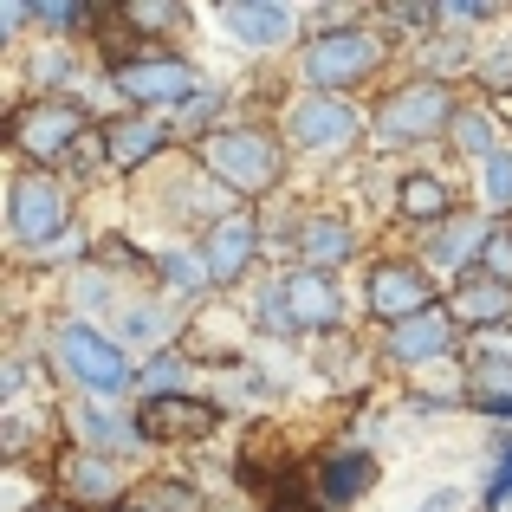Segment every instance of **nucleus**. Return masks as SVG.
Returning a JSON list of instances; mask_svg holds the SVG:
<instances>
[{"label": "nucleus", "mask_w": 512, "mask_h": 512, "mask_svg": "<svg viewBox=\"0 0 512 512\" xmlns=\"http://www.w3.org/2000/svg\"><path fill=\"white\" fill-rule=\"evenodd\" d=\"M396 39L376 26V13L363 20H338V26H312L305 46L292 52V91H325V98H357L363 85L389 72Z\"/></svg>", "instance_id": "obj_1"}, {"label": "nucleus", "mask_w": 512, "mask_h": 512, "mask_svg": "<svg viewBox=\"0 0 512 512\" xmlns=\"http://www.w3.org/2000/svg\"><path fill=\"white\" fill-rule=\"evenodd\" d=\"M188 156H195L240 208H266V201L286 195L292 150H286V137H279V117H234L227 130H214V137L195 143Z\"/></svg>", "instance_id": "obj_2"}, {"label": "nucleus", "mask_w": 512, "mask_h": 512, "mask_svg": "<svg viewBox=\"0 0 512 512\" xmlns=\"http://www.w3.org/2000/svg\"><path fill=\"white\" fill-rule=\"evenodd\" d=\"M39 357H46V370L59 376V383H72L78 396H91V402H137V370L143 363L117 344L111 325H91V318L59 312V318H46Z\"/></svg>", "instance_id": "obj_3"}, {"label": "nucleus", "mask_w": 512, "mask_h": 512, "mask_svg": "<svg viewBox=\"0 0 512 512\" xmlns=\"http://www.w3.org/2000/svg\"><path fill=\"white\" fill-rule=\"evenodd\" d=\"M467 91L448 85V78L409 72L396 85H383L370 98V150L376 156H422L435 143H448L454 117H461Z\"/></svg>", "instance_id": "obj_4"}, {"label": "nucleus", "mask_w": 512, "mask_h": 512, "mask_svg": "<svg viewBox=\"0 0 512 512\" xmlns=\"http://www.w3.org/2000/svg\"><path fill=\"white\" fill-rule=\"evenodd\" d=\"M98 143V117L78 98H13L7 111V156L13 169H46V175H72L85 163V150Z\"/></svg>", "instance_id": "obj_5"}, {"label": "nucleus", "mask_w": 512, "mask_h": 512, "mask_svg": "<svg viewBox=\"0 0 512 512\" xmlns=\"http://www.w3.org/2000/svg\"><path fill=\"white\" fill-rule=\"evenodd\" d=\"M78 227V182L46 169H13L7 175V253L13 266H33Z\"/></svg>", "instance_id": "obj_6"}, {"label": "nucleus", "mask_w": 512, "mask_h": 512, "mask_svg": "<svg viewBox=\"0 0 512 512\" xmlns=\"http://www.w3.org/2000/svg\"><path fill=\"white\" fill-rule=\"evenodd\" d=\"M279 137L292 163H344L370 150V104L357 98H325V91H292L279 104Z\"/></svg>", "instance_id": "obj_7"}, {"label": "nucleus", "mask_w": 512, "mask_h": 512, "mask_svg": "<svg viewBox=\"0 0 512 512\" xmlns=\"http://www.w3.org/2000/svg\"><path fill=\"white\" fill-rule=\"evenodd\" d=\"M104 85H111L117 111L175 117L208 85V72H201L182 46H137V52H124V59H104Z\"/></svg>", "instance_id": "obj_8"}, {"label": "nucleus", "mask_w": 512, "mask_h": 512, "mask_svg": "<svg viewBox=\"0 0 512 512\" xmlns=\"http://www.w3.org/2000/svg\"><path fill=\"white\" fill-rule=\"evenodd\" d=\"M357 299H363V318H370L376 331H396V325H409V318L448 305V286H441L415 253H376V260L363 266Z\"/></svg>", "instance_id": "obj_9"}, {"label": "nucleus", "mask_w": 512, "mask_h": 512, "mask_svg": "<svg viewBox=\"0 0 512 512\" xmlns=\"http://www.w3.org/2000/svg\"><path fill=\"white\" fill-rule=\"evenodd\" d=\"M376 363L396 370V376L454 370V363H467V331L454 325L448 305H435V312L409 318V325H396V331H376Z\"/></svg>", "instance_id": "obj_10"}, {"label": "nucleus", "mask_w": 512, "mask_h": 512, "mask_svg": "<svg viewBox=\"0 0 512 512\" xmlns=\"http://www.w3.org/2000/svg\"><path fill=\"white\" fill-rule=\"evenodd\" d=\"M137 461H111V454H85V448H65L59 461L46 467V487L59 500H72L78 512H124L137 500Z\"/></svg>", "instance_id": "obj_11"}, {"label": "nucleus", "mask_w": 512, "mask_h": 512, "mask_svg": "<svg viewBox=\"0 0 512 512\" xmlns=\"http://www.w3.org/2000/svg\"><path fill=\"white\" fill-rule=\"evenodd\" d=\"M59 422H65V448L111 454V461H143V454H150L143 422H137V402H91V396H72V402H59Z\"/></svg>", "instance_id": "obj_12"}, {"label": "nucleus", "mask_w": 512, "mask_h": 512, "mask_svg": "<svg viewBox=\"0 0 512 512\" xmlns=\"http://www.w3.org/2000/svg\"><path fill=\"white\" fill-rule=\"evenodd\" d=\"M98 156L111 175H143V169H163L169 156H182V137H175L169 117L111 111V117H98Z\"/></svg>", "instance_id": "obj_13"}, {"label": "nucleus", "mask_w": 512, "mask_h": 512, "mask_svg": "<svg viewBox=\"0 0 512 512\" xmlns=\"http://www.w3.org/2000/svg\"><path fill=\"white\" fill-rule=\"evenodd\" d=\"M214 26L240 52H260V59H292L305 46V13L286 7V0H221Z\"/></svg>", "instance_id": "obj_14"}, {"label": "nucleus", "mask_w": 512, "mask_h": 512, "mask_svg": "<svg viewBox=\"0 0 512 512\" xmlns=\"http://www.w3.org/2000/svg\"><path fill=\"white\" fill-rule=\"evenodd\" d=\"M253 344H260V331H253L247 305L227 299V292H221V299H208L195 318H188V338H182V350L195 363H208V370H247Z\"/></svg>", "instance_id": "obj_15"}, {"label": "nucleus", "mask_w": 512, "mask_h": 512, "mask_svg": "<svg viewBox=\"0 0 512 512\" xmlns=\"http://www.w3.org/2000/svg\"><path fill=\"white\" fill-rule=\"evenodd\" d=\"M195 247H201V260H208V273H214V286H221V292L247 286L253 266L266 260V221H260V208L221 214L208 234H195Z\"/></svg>", "instance_id": "obj_16"}, {"label": "nucleus", "mask_w": 512, "mask_h": 512, "mask_svg": "<svg viewBox=\"0 0 512 512\" xmlns=\"http://www.w3.org/2000/svg\"><path fill=\"white\" fill-rule=\"evenodd\" d=\"M279 286H286V318L299 338H344L350 325V292L344 279L312 273V266H279Z\"/></svg>", "instance_id": "obj_17"}, {"label": "nucleus", "mask_w": 512, "mask_h": 512, "mask_svg": "<svg viewBox=\"0 0 512 512\" xmlns=\"http://www.w3.org/2000/svg\"><path fill=\"white\" fill-rule=\"evenodd\" d=\"M363 260V221L350 208H305L292 227V266H312V273L338 279L344 266Z\"/></svg>", "instance_id": "obj_18"}, {"label": "nucleus", "mask_w": 512, "mask_h": 512, "mask_svg": "<svg viewBox=\"0 0 512 512\" xmlns=\"http://www.w3.org/2000/svg\"><path fill=\"white\" fill-rule=\"evenodd\" d=\"M487 240H493V221H487L480 208H461L454 221L415 234V260H422L428 273L441 279V286H454V279L480 273V260H487Z\"/></svg>", "instance_id": "obj_19"}, {"label": "nucleus", "mask_w": 512, "mask_h": 512, "mask_svg": "<svg viewBox=\"0 0 512 512\" xmlns=\"http://www.w3.org/2000/svg\"><path fill=\"white\" fill-rule=\"evenodd\" d=\"M188 318H195V312H188V305H175L163 286H143L137 299L117 312V325H111V331H117V344H124L130 357L143 363V357H163V350H182Z\"/></svg>", "instance_id": "obj_20"}, {"label": "nucleus", "mask_w": 512, "mask_h": 512, "mask_svg": "<svg viewBox=\"0 0 512 512\" xmlns=\"http://www.w3.org/2000/svg\"><path fill=\"white\" fill-rule=\"evenodd\" d=\"M137 422H143L150 448H195V441H208L227 422V402L201 396V389H188V396H150V402H137Z\"/></svg>", "instance_id": "obj_21"}, {"label": "nucleus", "mask_w": 512, "mask_h": 512, "mask_svg": "<svg viewBox=\"0 0 512 512\" xmlns=\"http://www.w3.org/2000/svg\"><path fill=\"white\" fill-rule=\"evenodd\" d=\"M389 214H396L402 227H415V234H428V227H441V221L461 214V188H454L441 169L409 163V169H396V182H389Z\"/></svg>", "instance_id": "obj_22"}, {"label": "nucleus", "mask_w": 512, "mask_h": 512, "mask_svg": "<svg viewBox=\"0 0 512 512\" xmlns=\"http://www.w3.org/2000/svg\"><path fill=\"white\" fill-rule=\"evenodd\" d=\"M383 480V461H376V448H357V441H344V448H325L312 467V500L325 512H350L357 500H370V487Z\"/></svg>", "instance_id": "obj_23"}, {"label": "nucleus", "mask_w": 512, "mask_h": 512, "mask_svg": "<svg viewBox=\"0 0 512 512\" xmlns=\"http://www.w3.org/2000/svg\"><path fill=\"white\" fill-rule=\"evenodd\" d=\"M448 312L467 338H487V331H506L512 325V286H500L493 273H467L448 286Z\"/></svg>", "instance_id": "obj_24"}, {"label": "nucleus", "mask_w": 512, "mask_h": 512, "mask_svg": "<svg viewBox=\"0 0 512 512\" xmlns=\"http://www.w3.org/2000/svg\"><path fill=\"white\" fill-rule=\"evenodd\" d=\"M150 253H156V286H163L175 305L201 312L208 299H221V286H214V273H208L195 240H163V247H150Z\"/></svg>", "instance_id": "obj_25"}, {"label": "nucleus", "mask_w": 512, "mask_h": 512, "mask_svg": "<svg viewBox=\"0 0 512 512\" xmlns=\"http://www.w3.org/2000/svg\"><path fill=\"white\" fill-rule=\"evenodd\" d=\"M20 78L39 85V98H78V85H91V59H78V46L33 33V46L20 52Z\"/></svg>", "instance_id": "obj_26"}, {"label": "nucleus", "mask_w": 512, "mask_h": 512, "mask_svg": "<svg viewBox=\"0 0 512 512\" xmlns=\"http://www.w3.org/2000/svg\"><path fill=\"white\" fill-rule=\"evenodd\" d=\"M506 143H512V130L500 124V111H493L487 98H467V104H461V117H454V130H448V150L461 156V163H474V169H480L487 156H500Z\"/></svg>", "instance_id": "obj_27"}, {"label": "nucleus", "mask_w": 512, "mask_h": 512, "mask_svg": "<svg viewBox=\"0 0 512 512\" xmlns=\"http://www.w3.org/2000/svg\"><path fill=\"white\" fill-rule=\"evenodd\" d=\"M175 124V137H182V150H195V143H208L214 130H227L234 124V85H221V78H208V85L195 91V98L182 104V111L169 117Z\"/></svg>", "instance_id": "obj_28"}, {"label": "nucleus", "mask_w": 512, "mask_h": 512, "mask_svg": "<svg viewBox=\"0 0 512 512\" xmlns=\"http://www.w3.org/2000/svg\"><path fill=\"white\" fill-rule=\"evenodd\" d=\"M188 20H195V13H188L182 0H124V7H117V26H124L137 46H175V33H188Z\"/></svg>", "instance_id": "obj_29"}, {"label": "nucleus", "mask_w": 512, "mask_h": 512, "mask_svg": "<svg viewBox=\"0 0 512 512\" xmlns=\"http://www.w3.org/2000/svg\"><path fill=\"white\" fill-rule=\"evenodd\" d=\"M130 506L137 512H208V487L188 474H143Z\"/></svg>", "instance_id": "obj_30"}, {"label": "nucleus", "mask_w": 512, "mask_h": 512, "mask_svg": "<svg viewBox=\"0 0 512 512\" xmlns=\"http://www.w3.org/2000/svg\"><path fill=\"white\" fill-rule=\"evenodd\" d=\"M195 376H201V363L188 357V350L143 357V370H137V402H150V396H188V389H195Z\"/></svg>", "instance_id": "obj_31"}, {"label": "nucleus", "mask_w": 512, "mask_h": 512, "mask_svg": "<svg viewBox=\"0 0 512 512\" xmlns=\"http://www.w3.org/2000/svg\"><path fill=\"white\" fill-rule=\"evenodd\" d=\"M474 208L487 221H512V143L474 169Z\"/></svg>", "instance_id": "obj_32"}, {"label": "nucleus", "mask_w": 512, "mask_h": 512, "mask_svg": "<svg viewBox=\"0 0 512 512\" xmlns=\"http://www.w3.org/2000/svg\"><path fill=\"white\" fill-rule=\"evenodd\" d=\"M480 512H512V428H493L487 441V480L474 493Z\"/></svg>", "instance_id": "obj_33"}, {"label": "nucleus", "mask_w": 512, "mask_h": 512, "mask_svg": "<svg viewBox=\"0 0 512 512\" xmlns=\"http://www.w3.org/2000/svg\"><path fill=\"white\" fill-rule=\"evenodd\" d=\"M474 85L480 98H512V33H493L474 59Z\"/></svg>", "instance_id": "obj_34"}, {"label": "nucleus", "mask_w": 512, "mask_h": 512, "mask_svg": "<svg viewBox=\"0 0 512 512\" xmlns=\"http://www.w3.org/2000/svg\"><path fill=\"white\" fill-rule=\"evenodd\" d=\"M506 20V7L493 0H441V33H461V26H493Z\"/></svg>", "instance_id": "obj_35"}, {"label": "nucleus", "mask_w": 512, "mask_h": 512, "mask_svg": "<svg viewBox=\"0 0 512 512\" xmlns=\"http://www.w3.org/2000/svg\"><path fill=\"white\" fill-rule=\"evenodd\" d=\"M480 273H493L500 286H512V221H493V240H487V260Z\"/></svg>", "instance_id": "obj_36"}, {"label": "nucleus", "mask_w": 512, "mask_h": 512, "mask_svg": "<svg viewBox=\"0 0 512 512\" xmlns=\"http://www.w3.org/2000/svg\"><path fill=\"white\" fill-rule=\"evenodd\" d=\"M26 26H33V0H7V7H0V39H7V46H33Z\"/></svg>", "instance_id": "obj_37"}, {"label": "nucleus", "mask_w": 512, "mask_h": 512, "mask_svg": "<svg viewBox=\"0 0 512 512\" xmlns=\"http://www.w3.org/2000/svg\"><path fill=\"white\" fill-rule=\"evenodd\" d=\"M260 512H325V506H318L312 493H299V487H279V493H273V500H266Z\"/></svg>", "instance_id": "obj_38"}, {"label": "nucleus", "mask_w": 512, "mask_h": 512, "mask_svg": "<svg viewBox=\"0 0 512 512\" xmlns=\"http://www.w3.org/2000/svg\"><path fill=\"white\" fill-rule=\"evenodd\" d=\"M461 500H467L461 487H435V493H428V500L415 506V512H461Z\"/></svg>", "instance_id": "obj_39"}, {"label": "nucleus", "mask_w": 512, "mask_h": 512, "mask_svg": "<svg viewBox=\"0 0 512 512\" xmlns=\"http://www.w3.org/2000/svg\"><path fill=\"white\" fill-rule=\"evenodd\" d=\"M26 512H78V506L59 500V493H39V500H26Z\"/></svg>", "instance_id": "obj_40"}, {"label": "nucleus", "mask_w": 512, "mask_h": 512, "mask_svg": "<svg viewBox=\"0 0 512 512\" xmlns=\"http://www.w3.org/2000/svg\"><path fill=\"white\" fill-rule=\"evenodd\" d=\"M124 512H137V506H124Z\"/></svg>", "instance_id": "obj_41"}]
</instances>
